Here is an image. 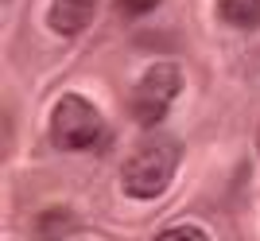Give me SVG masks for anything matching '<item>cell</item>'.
Segmentation results:
<instances>
[{"label":"cell","instance_id":"5b68a950","mask_svg":"<svg viewBox=\"0 0 260 241\" xmlns=\"http://www.w3.org/2000/svg\"><path fill=\"white\" fill-rule=\"evenodd\" d=\"M217 16L237 27V32H256L260 27V0H217Z\"/></svg>","mask_w":260,"mask_h":241},{"label":"cell","instance_id":"52a82bcc","mask_svg":"<svg viewBox=\"0 0 260 241\" xmlns=\"http://www.w3.org/2000/svg\"><path fill=\"white\" fill-rule=\"evenodd\" d=\"M155 4L159 0H117V12L120 16H148V12H155Z\"/></svg>","mask_w":260,"mask_h":241},{"label":"cell","instance_id":"8992f818","mask_svg":"<svg viewBox=\"0 0 260 241\" xmlns=\"http://www.w3.org/2000/svg\"><path fill=\"white\" fill-rule=\"evenodd\" d=\"M155 241H210L198 226H175V230H163Z\"/></svg>","mask_w":260,"mask_h":241},{"label":"cell","instance_id":"6da1fadb","mask_svg":"<svg viewBox=\"0 0 260 241\" xmlns=\"http://www.w3.org/2000/svg\"><path fill=\"white\" fill-rule=\"evenodd\" d=\"M175 167H179V144L171 136H163V132H152L124 160L120 187L132 198H159L167 191V183L175 179Z\"/></svg>","mask_w":260,"mask_h":241},{"label":"cell","instance_id":"7a4b0ae2","mask_svg":"<svg viewBox=\"0 0 260 241\" xmlns=\"http://www.w3.org/2000/svg\"><path fill=\"white\" fill-rule=\"evenodd\" d=\"M101 132H105V120L82 94H62L51 109V140L62 152H86L101 140Z\"/></svg>","mask_w":260,"mask_h":241},{"label":"cell","instance_id":"277c9868","mask_svg":"<svg viewBox=\"0 0 260 241\" xmlns=\"http://www.w3.org/2000/svg\"><path fill=\"white\" fill-rule=\"evenodd\" d=\"M98 12V0H54L51 4V27L58 35H82Z\"/></svg>","mask_w":260,"mask_h":241},{"label":"cell","instance_id":"3957f363","mask_svg":"<svg viewBox=\"0 0 260 241\" xmlns=\"http://www.w3.org/2000/svg\"><path fill=\"white\" fill-rule=\"evenodd\" d=\"M179 89H183L179 66H171V63L148 66L144 78L136 82V89H132V117L140 120L144 129H155V125L167 117L171 101L179 98Z\"/></svg>","mask_w":260,"mask_h":241},{"label":"cell","instance_id":"ba28073f","mask_svg":"<svg viewBox=\"0 0 260 241\" xmlns=\"http://www.w3.org/2000/svg\"><path fill=\"white\" fill-rule=\"evenodd\" d=\"M256 144H260V129H256Z\"/></svg>","mask_w":260,"mask_h":241}]
</instances>
